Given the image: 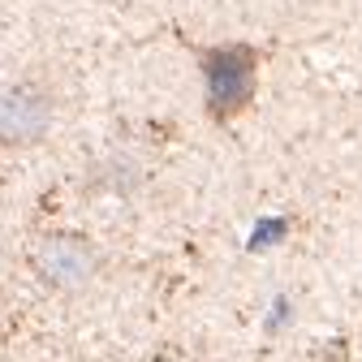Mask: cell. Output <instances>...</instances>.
Segmentation results:
<instances>
[{
  "mask_svg": "<svg viewBox=\"0 0 362 362\" xmlns=\"http://www.w3.org/2000/svg\"><path fill=\"white\" fill-rule=\"evenodd\" d=\"M39 272H43V281H52L57 289H78V285L90 281V272H95V255L78 238H52L39 250Z\"/></svg>",
  "mask_w": 362,
  "mask_h": 362,
  "instance_id": "3957f363",
  "label": "cell"
},
{
  "mask_svg": "<svg viewBox=\"0 0 362 362\" xmlns=\"http://www.w3.org/2000/svg\"><path fill=\"white\" fill-rule=\"evenodd\" d=\"M52 112H57V100L43 82H13L0 90V143L5 147H30L39 143L52 125Z\"/></svg>",
  "mask_w": 362,
  "mask_h": 362,
  "instance_id": "7a4b0ae2",
  "label": "cell"
},
{
  "mask_svg": "<svg viewBox=\"0 0 362 362\" xmlns=\"http://www.w3.org/2000/svg\"><path fill=\"white\" fill-rule=\"evenodd\" d=\"M203 100L211 121H233L255 104L259 86V52L250 43H220L203 52Z\"/></svg>",
  "mask_w": 362,
  "mask_h": 362,
  "instance_id": "6da1fadb",
  "label": "cell"
}]
</instances>
